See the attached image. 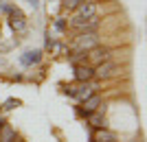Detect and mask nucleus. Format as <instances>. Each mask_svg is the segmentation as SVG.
Masks as SVG:
<instances>
[{
    "label": "nucleus",
    "instance_id": "nucleus-1",
    "mask_svg": "<svg viewBox=\"0 0 147 142\" xmlns=\"http://www.w3.org/2000/svg\"><path fill=\"white\" fill-rule=\"evenodd\" d=\"M97 87H99V83H94V81H79L77 85H68L66 94L68 96H75V99H79V101H86L90 94H94Z\"/></svg>",
    "mask_w": 147,
    "mask_h": 142
},
{
    "label": "nucleus",
    "instance_id": "nucleus-2",
    "mask_svg": "<svg viewBox=\"0 0 147 142\" xmlns=\"http://www.w3.org/2000/svg\"><path fill=\"white\" fill-rule=\"evenodd\" d=\"M99 44V39H97V33H81L77 39H75V46H73V50L75 53H88L90 48H94Z\"/></svg>",
    "mask_w": 147,
    "mask_h": 142
},
{
    "label": "nucleus",
    "instance_id": "nucleus-3",
    "mask_svg": "<svg viewBox=\"0 0 147 142\" xmlns=\"http://www.w3.org/2000/svg\"><path fill=\"white\" fill-rule=\"evenodd\" d=\"M70 24H73V29H77L79 33H97L99 20H97V15H94V18H88V20H77V18H73V20H70Z\"/></svg>",
    "mask_w": 147,
    "mask_h": 142
},
{
    "label": "nucleus",
    "instance_id": "nucleus-4",
    "mask_svg": "<svg viewBox=\"0 0 147 142\" xmlns=\"http://www.w3.org/2000/svg\"><path fill=\"white\" fill-rule=\"evenodd\" d=\"M86 57H88V61L90 63H94V66H97V63H101V61H108V59H110V48H108V46H94V48H90L86 53Z\"/></svg>",
    "mask_w": 147,
    "mask_h": 142
},
{
    "label": "nucleus",
    "instance_id": "nucleus-5",
    "mask_svg": "<svg viewBox=\"0 0 147 142\" xmlns=\"http://www.w3.org/2000/svg\"><path fill=\"white\" fill-rule=\"evenodd\" d=\"M119 72L117 63H112L110 59L108 61H101L94 66V77H99V79H110V77H114V74Z\"/></svg>",
    "mask_w": 147,
    "mask_h": 142
},
{
    "label": "nucleus",
    "instance_id": "nucleus-6",
    "mask_svg": "<svg viewBox=\"0 0 147 142\" xmlns=\"http://www.w3.org/2000/svg\"><path fill=\"white\" fill-rule=\"evenodd\" d=\"M94 15H97V5H94V2H84V5L77 7V11H75L73 18L88 20V18H94Z\"/></svg>",
    "mask_w": 147,
    "mask_h": 142
},
{
    "label": "nucleus",
    "instance_id": "nucleus-7",
    "mask_svg": "<svg viewBox=\"0 0 147 142\" xmlns=\"http://www.w3.org/2000/svg\"><path fill=\"white\" fill-rule=\"evenodd\" d=\"M9 15H11V26L16 29V31H24V15H22V11H20L18 7H11V11H9Z\"/></svg>",
    "mask_w": 147,
    "mask_h": 142
},
{
    "label": "nucleus",
    "instance_id": "nucleus-8",
    "mask_svg": "<svg viewBox=\"0 0 147 142\" xmlns=\"http://www.w3.org/2000/svg\"><path fill=\"white\" fill-rule=\"evenodd\" d=\"M92 77H94V68H90V66H81V63L75 66V79H77V81H92Z\"/></svg>",
    "mask_w": 147,
    "mask_h": 142
},
{
    "label": "nucleus",
    "instance_id": "nucleus-9",
    "mask_svg": "<svg viewBox=\"0 0 147 142\" xmlns=\"http://www.w3.org/2000/svg\"><path fill=\"white\" fill-rule=\"evenodd\" d=\"M97 107H101V99H99L97 94H90L86 101H84V114H94L97 111Z\"/></svg>",
    "mask_w": 147,
    "mask_h": 142
},
{
    "label": "nucleus",
    "instance_id": "nucleus-10",
    "mask_svg": "<svg viewBox=\"0 0 147 142\" xmlns=\"http://www.w3.org/2000/svg\"><path fill=\"white\" fill-rule=\"evenodd\" d=\"M13 140H16V129L5 123L0 127V142H13Z\"/></svg>",
    "mask_w": 147,
    "mask_h": 142
},
{
    "label": "nucleus",
    "instance_id": "nucleus-11",
    "mask_svg": "<svg viewBox=\"0 0 147 142\" xmlns=\"http://www.w3.org/2000/svg\"><path fill=\"white\" fill-rule=\"evenodd\" d=\"M92 142H117V136L108 129H99L94 133V138H92Z\"/></svg>",
    "mask_w": 147,
    "mask_h": 142
},
{
    "label": "nucleus",
    "instance_id": "nucleus-12",
    "mask_svg": "<svg viewBox=\"0 0 147 142\" xmlns=\"http://www.w3.org/2000/svg\"><path fill=\"white\" fill-rule=\"evenodd\" d=\"M88 123H90V127H94V129H105L108 125H105V118L101 116V114H88Z\"/></svg>",
    "mask_w": 147,
    "mask_h": 142
},
{
    "label": "nucleus",
    "instance_id": "nucleus-13",
    "mask_svg": "<svg viewBox=\"0 0 147 142\" xmlns=\"http://www.w3.org/2000/svg\"><path fill=\"white\" fill-rule=\"evenodd\" d=\"M42 59V53L40 50H29V53H24V57L20 59V61L24 63V66H33V63H37Z\"/></svg>",
    "mask_w": 147,
    "mask_h": 142
},
{
    "label": "nucleus",
    "instance_id": "nucleus-14",
    "mask_svg": "<svg viewBox=\"0 0 147 142\" xmlns=\"http://www.w3.org/2000/svg\"><path fill=\"white\" fill-rule=\"evenodd\" d=\"M84 2H86V0H64V7H66V9H77V7L84 5Z\"/></svg>",
    "mask_w": 147,
    "mask_h": 142
},
{
    "label": "nucleus",
    "instance_id": "nucleus-15",
    "mask_svg": "<svg viewBox=\"0 0 147 142\" xmlns=\"http://www.w3.org/2000/svg\"><path fill=\"white\" fill-rule=\"evenodd\" d=\"M18 105H20V101H13V99H9V101L5 103V105H2V109H7V111H9V109H13V107H18Z\"/></svg>",
    "mask_w": 147,
    "mask_h": 142
},
{
    "label": "nucleus",
    "instance_id": "nucleus-16",
    "mask_svg": "<svg viewBox=\"0 0 147 142\" xmlns=\"http://www.w3.org/2000/svg\"><path fill=\"white\" fill-rule=\"evenodd\" d=\"M11 11V5H7V0H0V13H9Z\"/></svg>",
    "mask_w": 147,
    "mask_h": 142
},
{
    "label": "nucleus",
    "instance_id": "nucleus-17",
    "mask_svg": "<svg viewBox=\"0 0 147 142\" xmlns=\"http://www.w3.org/2000/svg\"><path fill=\"white\" fill-rule=\"evenodd\" d=\"M46 46H49V48H53V46H55V39L51 37V33H46Z\"/></svg>",
    "mask_w": 147,
    "mask_h": 142
},
{
    "label": "nucleus",
    "instance_id": "nucleus-18",
    "mask_svg": "<svg viewBox=\"0 0 147 142\" xmlns=\"http://www.w3.org/2000/svg\"><path fill=\"white\" fill-rule=\"evenodd\" d=\"M55 26L59 29V31H64V29H66V22H64V18H59V20H57V22H55Z\"/></svg>",
    "mask_w": 147,
    "mask_h": 142
},
{
    "label": "nucleus",
    "instance_id": "nucleus-19",
    "mask_svg": "<svg viewBox=\"0 0 147 142\" xmlns=\"http://www.w3.org/2000/svg\"><path fill=\"white\" fill-rule=\"evenodd\" d=\"M29 5L33 7V9H37V5H40V0H29Z\"/></svg>",
    "mask_w": 147,
    "mask_h": 142
},
{
    "label": "nucleus",
    "instance_id": "nucleus-20",
    "mask_svg": "<svg viewBox=\"0 0 147 142\" xmlns=\"http://www.w3.org/2000/svg\"><path fill=\"white\" fill-rule=\"evenodd\" d=\"M2 125H5V118H2V116H0V127H2Z\"/></svg>",
    "mask_w": 147,
    "mask_h": 142
},
{
    "label": "nucleus",
    "instance_id": "nucleus-21",
    "mask_svg": "<svg viewBox=\"0 0 147 142\" xmlns=\"http://www.w3.org/2000/svg\"><path fill=\"white\" fill-rule=\"evenodd\" d=\"M13 142H18V140H13Z\"/></svg>",
    "mask_w": 147,
    "mask_h": 142
}]
</instances>
